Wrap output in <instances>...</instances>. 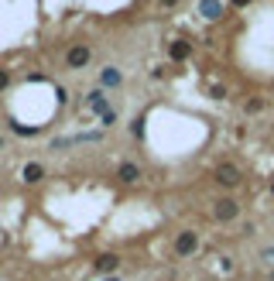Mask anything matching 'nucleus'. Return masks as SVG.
<instances>
[{
  "instance_id": "f257e3e1",
  "label": "nucleus",
  "mask_w": 274,
  "mask_h": 281,
  "mask_svg": "<svg viewBox=\"0 0 274 281\" xmlns=\"http://www.w3.org/2000/svg\"><path fill=\"white\" fill-rule=\"evenodd\" d=\"M66 66H68V69H82V66H89V48H86V45H75V48H68Z\"/></svg>"
},
{
  "instance_id": "f03ea898",
  "label": "nucleus",
  "mask_w": 274,
  "mask_h": 281,
  "mask_svg": "<svg viewBox=\"0 0 274 281\" xmlns=\"http://www.w3.org/2000/svg\"><path fill=\"white\" fill-rule=\"evenodd\" d=\"M196 247H199V237H196L192 230L178 233V240H175V254H182V257H185V254H192Z\"/></svg>"
},
{
  "instance_id": "7ed1b4c3",
  "label": "nucleus",
  "mask_w": 274,
  "mask_h": 281,
  "mask_svg": "<svg viewBox=\"0 0 274 281\" xmlns=\"http://www.w3.org/2000/svg\"><path fill=\"white\" fill-rule=\"evenodd\" d=\"M237 212H240V206H237L233 199H219V203H216V219H223V223H226V219H237Z\"/></svg>"
},
{
  "instance_id": "20e7f679",
  "label": "nucleus",
  "mask_w": 274,
  "mask_h": 281,
  "mask_svg": "<svg viewBox=\"0 0 274 281\" xmlns=\"http://www.w3.org/2000/svg\"><path fill=\"white\" fill-rule=\"evenodd\" d=\"M216 178H219L223 185H237V182H240V172H237V165H219V168H216Z\"/></svg>"
},
{
  "instance_id": "39448f33",
  "label": "nucleus",
  "mask_w": 274,
  "mask_h": 281,
  "mask_svg": "<svg viewBox=\"0 0 274 281\" xmlns=\"http://www.w3.org/2000/svg\"><path fill=\"white\" fill-rule=\"evenodd\" d=\"M117 178L131 185V182H137V178H140V172H137V165H131V161H127V165H120V168H117Z\"/></svg>"
},
{
  "instance_id": "423d86ee",
  "label": "nucleus",
  "mask_w": 274,
  "mask_h": 281,
  "mask_svg": "<svg viewBox=\"0 0 274 281\" xmlns=\"http://www.w3.org/2000/svg\"><path fill=\"white\" fill-rule=\"evenodd\" d=\"M117 264H120V257H117V254H100V257H96V271H103V275H106V271H113Z\"/></svg>"
},
{
  "instance_id": "0eeeda50",
  "label": "nucleus",
  "mask_w": 274,
  "mask_h": 281,
  "mask_svg": "<svg viewBox=\"0 0 274 281\" xmlns=\"http://www.w3.org/2000/svg\"><path fill=\"white\" fill-rule=\"evenodd\" d=\"M199 10H203L206 17H212V21H216V17L223 14V3H219V0H199Z\"/></svg>"
},
{
  "instance_id": "6e6552de",
  "label": "nucleus",
  "mask_w": 274,
  "mask_h": 281,
  "mask_svg": "<svg viewBox=\"0 0 274 281\" xmlns=\"http://www.w3.org/2000/svg\"><path fill=\"white\" fill-rule=\"evenodd\" d=\"M89 106H93L96 113H110V110H106V100H103V89H93V93H89Z\"/></svg>"
},
{
  "instance_id": "1a4fd4ad",
  "label": "nucleus",
  "mask_w": 274,
  "mask_h": 281,
  "mask_svg": "<svg viewBox=\"0 0 274 281\" xmlns=\"http://www.w3.org/2000/svg\"><path fill=\"white\" fill-rule=\"evenodd\" d=\"M189 52H192V48H189V41H171V59H178V62H182V59H189Z\"/></svg>"
},
{
  "instance_id": "9d476101",
  "label": "nucleus",
  "mask_w": 274,
  "mask_h": 281,
  "mask_svg": "<svg viewBox=\"0 0 274 281\" xmlns=\"http://www.w3.org/2000/svg\"><path fill=\"white\" fill-rule=\"evenodd\" d=\"M41 175H45V168H41V165H28V168H24V182H38Z\"/></svg>"
},
{
  "instance_id": "9b49d317",
  "label": "nucleus",
  "mask_w": 274,
  "mask_h": 281,
  "mask_svg": "<svg viewBox=\"0 0 274 281\" xmlns=\"http://www.w3.org/2000/svg\"><path fill=\"white\" fill-rule=\"evenodd\" d=\"M117 82H120V72L113 69V66H110V69H103V86H117Z\"/></svg>"
},
{
  "instance_id": "f8f14e48",
  "label": "nucleus",
  "mask_w": 274,
  "mask_h": 281,
  "mask_svg": "<svg viewBox=\"0 0 274 281\" xmlns=\"http://www.w3.org/2000/svg\"><path fill=\"white\" fill-rule=\"evenodd\" d=\"M7 79H10V75H7V72L0 69V89H3V86H7Z\"/></svg>"
},
{
  "instance_id": "ddd939ff",
  "label": "nucleus",
  "mask_w": 274,
  "mask_h": 281,
  "mask_svg": "<svg viewBox=\"0 0 274 281\" xmlns=\"http://www.w3.org/2000/svg\"><path fill=\"white\" fill-rule=\"evenodd\" d=\"M233 3H237V7H247V3H250V0H233Z\"/></svg>"
},
{
  "instance_id": "4468645a",
  "label": "nucleus",
  "mask_w": 274,
  "mask_h": 281,
  "mask_svg": "<svg viewBox=\"0 0 274 281\" xmlns=\"http://www.w3.org/2000/svg\"><path fill=\"white\" fill-rule=\"evenodd\" d=\"M161 3H168V7H171V3H175V0H161Z\"/></svg>"
},
{
  "instance_id": "2eb2a0df",
  "label": "nucleus",
  "mask_w": 274,
  "mask_h": 281,
  "mask_svg": "<svg viewBox=\"0 0 274 281\" xmlns=\"http://www.w3.org/2000/svg\"><path fill=\"white\" fill-rule=\"evenodd\" d=\"M110 281H117V278H110Z\"/></svg>"
},
{
  "instance_id": "dca6fc26",
  "label": "nucleus",
  "mask_w": 274,
  "mask_h": 281,
  "mask_svg": "<svg viewBox=\"0 0 274 281\" xmlns=\"http://www.w3.org/2000/svg\"><path fill=\"white\" fill-rule=\"evenodd\" d=\"M271 189H274V185H271Z\"/></svg>"
}]
</instances>
